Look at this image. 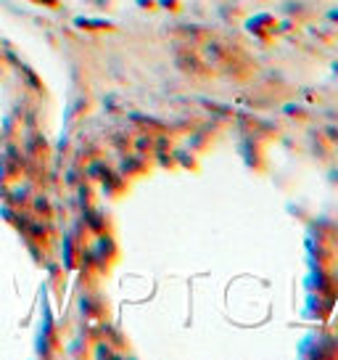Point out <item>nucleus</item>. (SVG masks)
<instances>
[{
    "mask_svg": "<svg viewBox=\"0 0 338 360\" xmlns=\"http://www.w3.org/2000/svg\"><path fill=\"white\" fill-rule=\"evenodd\" d=\"M241 157L246 162V167L254 175H264L267 173V141H261L259 135L248 133L243 141H241Z\"/></svg>",
    "mask_w": 338,
    "mask_h": 360,
    "instance_id": "3",
    "label": "nucleus"
},
{
    "mask_svg": "<svg viewBox=\"0 0 338 360\" xmlns=\"http://www.w3.org/2000/svg\"><path fill=\"white\" fill-rule=\"evenodd\" d=\"M185 138H188L185 148H191L195 157H207L214 148V133H209V130H191Z\"/></svg>",
    "mask_w": 338,
    "mask_h": 360,
    "instance_id": "9",
    "label": "nucleus"
},
{
    "mask_svg": "<svg viewBox=\"0 0 338 360\" xmlns=\"http://www.w3.org/2000/svg\"><path fill=\"white\" fill-rule=\"evenodd\" d=\"M323 133H325V135H328V141H330V143H333V146L338 148V127H333V125H330V127H325Z\"/></svg>",
    "mask_w": 338,
    "mask_h": 360,
    "instance_id": "21",
    "label": "nucleus"
},
{
    "mask_svg": "<svg viewBox=\"0 0 338 360\" xmlns=\"http://www.w3.org/2000/svg\"><path fill=\"white\" fill-rule=\"evenodd\" d=\"M175 157H177V167H182V170H191V173H198V170H201V162H198V157H195L191 148L175 151Z\"/></svg>",
    "mask_w": 338,
    "mask_h": 360,
    "instance_id": "14",
    "label": "nucleus"
},
{
    "mask_svg": "<svg viewBox=\"0 0 338 360\" xmlns=\"http://www.w3.org/2000/svg\"><path fill=\"white\" fill-rule=\"evenodd\" d=\"M307 260L317 270H336L338 267V246L320 239H307Z\"/></svg>",
    "mask_w": 338,
    "mask_h": 360,
    "instance_id": "5",
    "label": "nucleus"
},
{
    "mask_svg": "<svg viewBox=\"0 0 338 360\" xmlns=\"http://www.w3.org/2000/svg\"><path fill=\"white\" fill-rule=\"evenodd\" d=\"M333 305H336V297L309 292V297H307V315L317 320H328L333 315Z\"/></svg>",
    "mask_w": 338,
    "mask_h": 360,
    "instance_id": "7",
    "label": "nucleus"
},
{
    "mask_svg": "<svg viewBox=\"0 0 338 360\" xmlns=\"http://www.w3.org/2000/svg\"><path fill=\"white\" fill-rule=\"evenodd\" d=\"M204 56H207V61L214 67L217 75H225V77H230V80L246 82L251 80L254 72H257L251 56H248L243 48L230 45L227 40L211 38L209 42H204Z\"/></svg>",
    "mask_w": 338,
    "mask_h": 360,
    "instance_id": "1",
    "label": "nucleus"
},
{
    "mask_svg": "<svg viewBox=\"0 0 338 360\" xmlns=\"http://www.w3.org/2000/svg\"><path fill=\"white\" fill-rule=\"evenodd\" d=\"M283 11H286L288 19H293V22H299V24H307L309 19H312V6H307L304 0H288L286 6H283Z\"/></svg>",
    "mask_w": 338,
    "mask_h": 360,
    "instance_id": "13",
    "label": "nucleus"
},
{
    "mask_svg": "<svg viewBox=\"0 0 338 360\" xmlns=\"http://www.w3.org/2000/svg\"><path fill=\"white\" fill-rule=\"evenodd\" d=\"M135 3H138V8L145 11V14H156V11H159L156 0H135Z\"/></svg>",
    "mask_w": 338,
    "mask_h": 360,
    "instance_id": "18",
    "label": "nucleus"
},
{
    "mask_svg": "<svg viewBox=\"0 0 338 360\" xmlns=\"http://www.w3.org/2000/svg\"><path fill=\"white\" fill-rule=\"evenodd\" d=\"M156 159L161 167H167V170H177V157H175V151H156Z\"/></svg>",
    "mask_w": 338,
    "mask_h": 360,
    "instance_id": "16",
    "label": "nucleus"
},
{
    "mask_svg": "<svg viewBox=\"0 0 338 360\" xmlns=\"http://www.w3.org/2000/svg\"><path fill=\"white\" fill-rule=\"evenodd\" d=\"M159 3V11H167V14H182L185 11V3L182 0H156Z\"/></svg>",
    "mask_w": 338,
    "mask_h": 360,
    "instance_id": "15",
    "label": "nucleus"
},
{
    "mask_svg": "<svg viewBox=\"0 0 338 360\" xmlns=\"http://www.w3.org/2000/svg\"><path fill=\"white\" fill-rule=\"evenodd\" d=\"M325 19L330 22V24H336V27H338V6H336V8H330V11H328Z\"/></svg>",
    "mask_w": 338,
    "mask_h": 360,
    "instance_id": "22",
    "label": "nucleus"
},
{
    "mask_svg": "<svg viewBox=\"0 0 338 360\" xmlns=\"http://www.w3.org/2000/svg\"><path fill=\"white\" fill-rule=\"evenodd\" d=\"M336 157H338V148H336Z\"/></svg>",
    "mask_w": 338,
    "mask_h": 360,
    "instance_id": "24",
    "label": "nucleus"
},
{
    "mask_svg": "<svg viewBox=\"0 0 338 360\" xmlns=\"http://www.w3.org/2000/svg\"><path fill=\"white\" fill-rule=\"evenodd\" d=\"M304 283H307L309 292L338 297V273L336 270H317V267H312V273L307 276Z\"/></svg>",
    "mask_w": 338,
    "mask_h": 360,
    "instance_id": "6",
    "label": "nucleus"
},
{
    "mask_svg": "<svg viewBox=\"0 0 338 360\" xmlns=\"http://www.w3.org/2000/svg\"><path fill=\"white\" fill-rule=\"evenodd\" d=\"M328 178H330V183L338 188V167H330V170H328Z\"/></svg>",
    "mask_w": 338,
    "mask_h": 360,
    "instance_id": "23",
    "label": "nucleus"
},
{
    "mask_svg": "<svg viewBox=\"0 0 338 360\" xmlns=\"http://www.w3.org/2000/svg\"><path fill=\"white\" fill-rule=\"evenodd\" d=\"M246 32L259 42H273L280 38V16L270 14V11H259V14L246 19Z\"/></svg>",
    "mask_w": 338,
    "mask_h": 360,
    "instance_id": "4",
    "label": "nucleus"
},
{
    "mask_svg": "<svg viewBox=\"0 0 338 360\" xmlns=\"http://www.w3.org/2000/svg\"><path fill=\"white\" fill-rule=\"evenodd\" d=\"M309 236L320 241H328L338 246V220H330V217H317V220H309Z\"/></svg>",
    "mask_w": 338,
    "mask_h": 360,
    "instance_id": "8",
    "label": "nucleus"
},
{
    "mask_svg": "<svg viewBox=\"0 0 338 360\" xmlns=\"http://www.w3.org/2000/svg\"><path fill=\"white\" fill-rule=\"evenodd\" d=\"M286 111L288 114H293V120H299V122H307L309 117H307V111L301 107H286Z\"/></svg>",
    "mask_w": 338,
    "mask_h": 360,
    "instance_id": "20",
    "label": "nucleus"
},
{
    "mask_svg": "<svg viewBox=\"0 0 338 360\" xmlns=\"http://www.w3.org/2000/svg\"><path fill=\"white\" fill-rule=\"evenodd\" d=\"M314 352H307V358H338V339L336 336H314Z\"/></svg>",
    "mask_w": 338,
    "mask_h": 360,
    "instance_id": "11",
    "label": "nucleus"
},
{
    "mask_svg": "<svg viewBox=\"0 0 338 360\" xmlns=\"http://www.w3.org/2000/svg\"><path fill=\"white\" fill-rule=\"evenodd\" d=\"M312 154L317 162H323V164H330V162L336 159V146L328 141L325 133H314L312 135Z\"/></svg>",
    "mask_w": 338,
    "mask_h": 360,
    "instance_id": "10",
    "label": "nucleus"
},
{
    "mask_svg": "<svg viewBox=\"0 0 338 360\" xmlns=\"http://www.w3.org/2000/svg\"><path fill=\"white\" fill-rule=\"evenodd\" d=\"M122 170L127 178H143V175H151V157H127Z\"/></svg>",
    "mask_w": 338,
    "mask_h": 360,
    "instance_id": "12",
    "label": "nucleus"
},
{
    "mask_svg": "<svg viewBox=\"0 0 338 360\" xmlns=\"http://www.w3.org/2000/svg\"><path fill=\"white\" fill-rule=\"evenodd\" d=\"M175 64L182 75H188L193 80H214L217 77V72L207 61V56L198 54L193 45H180L177 54H175Z\"/></svg>",
    "mask_w": 338,
    "mask_h": 360,
    "instance_id": "2",
    "label": "nucleus"
},
{
    "mask_svg": "<svg viewBox=\"0 0 338 360\" xmlns=\"http://www.w3.org/2000/svg\"><path fill=\"white\" fill-rule=\"evenodd\" d=\"M336 326H338V318H336Z\"/></svg>",
    "mask_w": 338,
    "mask_h": 360,
    "instance_id": "25",
    "label": "nucleus"
},
{
    "mask_svg": "<svg viewBox=\"0 0 338 360\" xmlns=\"http://www.w3.org/2000/svg\"><path fill=\"white\" fill-rule=\"evenodd\" d=\"M330 29H314V38L323 42H336L338 40V32H333V35H328Z\"/></svg>",
    "mask_w": 338,
    "mask_h": 360,
    "instance_id": "19",
    "label": "nucleus"
},
{
    "mask_svg": "<svg viewBox=\"0 0 338 360\" xmlns=\"http://www.w3.org/2000/svg\"><path fill=\"white\" fill-rule=\"evenodd\" d=\"M138 148L145 151V154H154V135H140V141H138Z\"/></svg>",
    "mask_w": 338,
    "mask_h": 360,
    "instance_id": "17",
    "label": "nucleus"
}]
</instances>
